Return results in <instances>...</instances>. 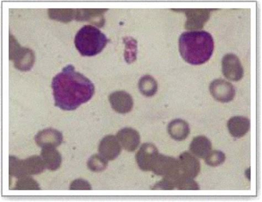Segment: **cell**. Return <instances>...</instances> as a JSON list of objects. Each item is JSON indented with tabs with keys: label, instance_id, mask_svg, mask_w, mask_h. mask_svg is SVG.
I'll return each instance as SVG.
<instances>
[{
	"label": "cell",
	"instance_id": "8",
	"mask_svg": "<svg viewBox=\"0 0 262 202\" xmlns=\"http://www.w3.org/2000/svg\"><path fill=\"white\" fill-rule=\"evenodd\" d=\"M158 155L159 152L154 144H143L136 154L137 164L142 171H151Z\"/></svg>",
	"mask_w": 262,
	"mask_h": 202
},
{
	"label": "cell",
	"instance_id": "15",
	"mask_svg": "<svg viewBox=\"0 0 262 202\" xmlns=\"http://www.w3.org/2000/svg\"><path fill=\"white\" fill-rule=\"evenodd\" d=\"M249 119L242 116H235L230 118L227 123L230 134L234 138H239L245 136L250 129Z\"/></svg>",
	"mask_w": 262,
	"mask_h": 202
},
{
	"label": "cell",
	"instance_id": "14",
	"mask_svg": "<svg viewBox=\"0 0 262 202\" xmlns=\"http://www.w3.org/2000/svg\"><path fill=\"white\" fill-rule=\"evenodd\" d=\"M113 109L120 114H126L133 107V100L128 94L124 92H115L109 96Z\"/></svg>",
	"mask_w": 262,
	"mask_h": 202
},
{
	"label": "cell",
	"instance_id": "22",
	"mask_svg": "<svg viewBox=\"0 0 262 202\" xmlns=\"http://www.w3.org/2000/svg\"><path fill=\"white\" fill-rule=\"evenodd\" d=\"M9 174L11 176L20 178L26 176L23 165V160L14 156L9 158Z\"/></svg>",
	"mask_w": 262,
	"mask_h": 202
},
{
	"label": "cell",
	"instance_id": "16",
	"mask_svg": "<svg viewBox=\"0 0 262 202\" xmlns=\"http://www.w3.org/2000/svg\"><path fill=\"white\" fill-rule=\"evenodd\" d=\"M190 150L196 157L205 159L212 151V144L208 138L198 136L192 139Z\"/></svg>",
	"mask_w": 262,
	"mask_h": 202
},
{
	"label": "cell",
	"instance_id": "19",
	"mask_svg": "<svg viewBox=\"0 0 262 202\" xmlns=\"http://www.w3.org/2000/svg\"><path fill=\"white\" fill-rule=\"evenodd\" d=\"M23 165L26 176L38 175L46 169L42 158L38 155L23 160Z\"/></svg>",
	"mask_w": 262,
	"mask_h": 202
},
{
	"label": "cell",
	"instance_id": "2",
	"mask_svg": "<svg viewBox=\"0 0 262 202\" xmlns=\"http://www.w3.org/2000/svg\"><path fill=\"white\" fill-rule=\"evenodd\" d=\"M179 46L183 59L192 65L204 64L211 58L214 50V41L211 34L203 31L182 33Z\"/></svg>",
	"mask_w": 262,
	"mask_h": 202
},
{
	"label": "cell",
	"instance_id": "25",
	"mask_svg": "<svg viewBox=\"0 0 262 202\" xmlns=\"http://www.w3.org/2000/svg\"><path fill=\"white\" fill-rule=\"evenodd\" d=\"M226 159L224 152L219 150H213L210 152V154L205 159L206 164L212 166L216 167L223 164Z\"/></svg>",
	"mask_w": 262,
	"mask_h": 202
},
{
	"label": "cell",
	"instance_id": "5",
	"mask_svg": "<svg viewBox=\"0 0 262 202\" xmlns=\"http://www.w3.org/2000/svg\"><path fill=\"white\" fill-rule=\"evenodd\" d=\"M151 171L163 177H174L181 173L178 159L160 154L158 155Z\"/></svg>",
	"mask_w": 262,
	"mask_h": 202
},
{
	"label": "cell",
	"instance_id": "18",
	"mask_svg": "<svg viewBox=\"0 0 262 202\" xmlns=\"http://www.w3.org/2000/svg\"><path fill=\"white\" fill-rule=\"evenodd\" d=\"M168 130L170 137L177 141L185 140L190 133L188 124L179 119L170 122L168 125Z\"/></svg>",
	"mask_w": 262,
	"mask_h": 202
},
{
	"label": "cell",
	"instance_id": "21",
	"mask_svg": "<svg viewBox=\"0 0 262 202\" xmlns=\"http://www.w3.org/2000/svg\"><path fill=\"white\" fill-rule=\"evenodd\" d=\"M108 160L101 155L95 154L88 160V167L90 170L99 172L105 170L108 165Z\"/></svg>",
	"mask_w": 262,
	"mask_h": 202
},
{
	"label": "cell",
	"instance_id": "28",
	"mask_svg": "<svg viewBox=\"0 0 262 202\" xmlns=\"http://www.w3.org/2000/svg\"><path fill=\"white\" fill-rule=\"evenodd\" d=\"M91 185L87 181L82 179H77L73 181L71 184V190H91Z\"/></svg>",
	"mask_w": 262,
	"mask_h": 202
},
{
	"label": "cell",
	"instance_id": "11",
	"mask_svg": "<svg viewBox=\"0 0 262 202\" xmlns=\"http://www.w3.org/2000/svg\"><path fill=\"white\" fill-rule=\"evenodd\" d=\"M121 150L122 146L118 139L112 135L103 138L99 145L100 154L110 161L118 157Z\"/></svg>",
	"mask_w": 262,
	"mask_h": 202
},
{
	"label": "cell",
	"instance_id": "23",
	"mask_svg": "<svg viewBox=\"0 0 262 202\" xmlns=\"http://www.w3.org/2000/svg\"><path fill=\"white\" fill-rule=\"evenodd\" d=\"M13 190H40V188L36 181L30 176L18 178Z\"/></svg>",
	"mask_w": 262,
	"mask_h": 202
},
{
	"label": "cell",
	"instance_id": "6",
	"mask_svg": "<svg viewBox=\"0 0 262 202\" xmlns=\"http://www.w3.org/2000/svg\"><path fill=\"white\" fill-rule=\"evenodd\" d=\"M223 73L231 81H238L243 78L244 69L236 55L227 54L222 60Z\"/></svg>",
	"mask_w": 262,
	"mask_h": 202
},
{
	"label": "cell",
	"instance_id": "20",
	"mask_svg": "<svg viewBox=\"0 0 262 202\" xmlns=\"http://www.w3.org/2000/svg\"><path fill=\"white\" fill-rule=\"evenodd\" d=\"M139 88L144 96L151 97L157 92L158 85L156 81L150 76H144L140 81Z\"/></svg>",
	"mask_w": 262,
	"mask_h": 202
},
{
	"label": "cell",
	"instance_id": "7",
	"mask_svg": "<svg viewBox=\"0 0 262 202\" xmlns=\"http://www.w3.org/2000/svg\"><path fill=\"white\" fill-rule=\"evenodd\" d=\"M210 91L213 98L223 103L233 100L236 94L231 83L222 79L213 80L210 85Z\"/></svg>",
	"mask_w": 262,
	"mask_h": 202
},
{
	"label": "cell",
	"instance_id": "9",
	"mask_svg": "<svg viewBox=\"0 0 262 202\" xmlns=\"http://www.w3.org/2000/svg\"><path fill=\"white\" fill-rule=\"evenodd\" d=\"M179 169L182 175L195 178L201 171V163L197 157L188 152H184L178 159Z\"/></svg>",
	"mask_w": 262,
	"mask_h": 202
},
{
	"label": "cell",
	"instance_id": "12",
	"mask_svg": "<svg viewBox=\"0 0 262 202\" xmlns=\"http://www.w3.org/2000/svg\"><path fill=\"white\" fill-rule=\"evenodd\" d=\"M187 21L186 28L188 30L197 31L201 30L210 17V9L187 10Z\"/></svg>",
	"mask_w": 262,
	"mask_h": 202
},
{
	"label": "cell",
	"instance_id": "10",
	"mask_svg": "<svg viewBox=\"0 0 262 202\" xmlns=\"http://www.w3.org/2000/svg\"><path fill=\"white\" fill-rule=\"evenodd\" d=\"M38 146L42 148H56L63 141V136L60 131L53 128L45 129L38 132L34 138Z\"/></svg>",
	"mask_w": 262,
	"mask_h": 202
},
{
	"label": "cell",
	"instance_id": "4",
	"mask_svg": "<svg viewBox=\"0 0 262 202\" xmlns=\"http://www.w3.org/2000/svg\"><path fill=\"white\" fill-rule=\"evenodd\" d=\"M10 59L14 61L15 66L21 71H28L34 62V54L29 48H22L12 36L10 38Z\"/></svg>",
	"mask_w": 262,
	"mask_h": 202
},
{
	"label": "cell",
	"instance_id": "1",
	"mask_svg": "<svg viewBox=\"0 0 262 202\" xmlns=\"http://www.w3.org/2000/svg\"><path fill=\"white\" fill-rule=\"evenodd\" d=\"M55 106L65 110H73L92 98L95 93L93 82L76 72L72 65L64 67L54 76L52 82Z\"/></svg>",
	"mask_w": 262,
	"mask_h": 202
},
{
	"label": "cell",
	"instance_id": "3",
	"mask_svg": "<svg viewBox=\"0 0 262 202\" xmlns=\"http://www.w3.org/2000/svg\"><path fill=\"white\" fill-rule=\"evenodd\" d=\"M108 39L97 28L86 25L76 34L75 45L83 56L92 57L99 54L105 47Z\"/></svg>",
	"mask_w": 262,
	"mask_h": 202
},
{
	"label": "cell",
	"instance_id": "27",
	"mask_svg": "<svg viewBox=\"0 0 262 202\" xmlns=\"http://www.w3.org/2000/svg\"><path fill=\"white\" fill-rule=\"evenodd\" d=\"M72 10H62V9H49L48 13L50 17L54 19L61 20V21L66 22L70 20Z\"/></svg>",
	"mask_w": 262,
	"mask_h": 202
},
{
	"label": "cell",
	"instance_id": "24",
	"mask_svg": "<svg viewBox=\"0 0 262 202\" xmlns=\"http://www.w3.org/2000/svg\"><path fill=\"white\" fill-rule=\"evenodd\" d=\"M176 189L179 190H199L200 187L194 178L185 176L181 173L177 180Z\"/></svg>",
	"mask_w": 262,
	"mask_h": 202
},
{
	"label": "cell",
	"instance_id": "17",
	"mask_svg": "<svg viewBox=\"0 0 262 202\" xmlns=\"http://www.w3.org/2000/svg\"><path fill=\"white\" fill-rule=\"evenodd\" d=\"M40 156L43 160L46 169L51 171H56L60 168L61 156L56 148H43L40 152Z\"/></svg>",
	"mask_w": 262,
	"mask_h": 202
},
{
	"label": "cell",
	"instance_id": "13",
	"mask_svg": "<svg viewBox=\"0 0 262 202\" xmlns=\"http://www.w3.org/2000/svg\"><path fill=\"white\" fill-rule=\"evenodd\" d=\"M116 138L121 146L129 152L135 151L140 144L139 132L132 128H125L120 130L117 133Z\"/></svg>",
	"mask_w": 262,
	"mask_h": 202
},
{
	"label": "cell",
	"instance_id": "26",
	"mask_svg": "<svg viewBox=\"0 0 262 202\" xmlns=\"http://www.w3.org/2000/svg\"><path fill=\"white\" fill-rule=\"evenodd\" d=\"M181 174V173H180ZM179 174V175H180ZM174 177H164L157 183L153 187L152 190H173L176 189L177 180L179 176Z\"/></svg>",
	"mask_w": 262,
	"mask_h": 202
}]
</instances>
